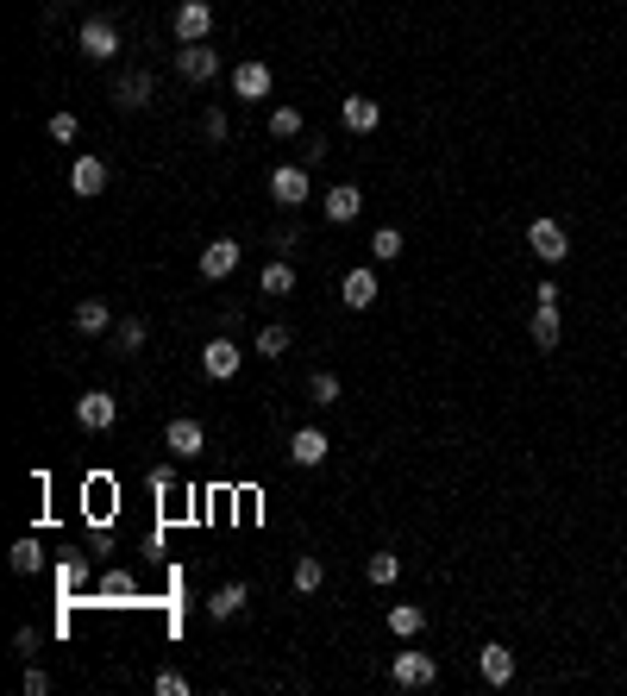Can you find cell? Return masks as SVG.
Instances as JSON below:
<instances>
[{
  "label": "cell",
  "instance_id": "obj_35",
  "mask_svg": "<svg viewBox=\"0 0 627 696\" xmlns=\"http://www.w3.org/2000/svg\"><path fill=\"white\" fill-rule=\"evenodd\" d=\"M320 157H327V138H320V132H308V138H301V164H320Z\"/></svg>",
  "mask_w": 627,
  "mask_h": 696
},
{
  "label": "cell",
  "instance_id": "obj_18",
  "mask_svg": "<svg viewBox=\"0 0 627 696\" xmlns=\"http://www.w3.org/2000/svg\"><path fill=\"white\" fill-rule=\"evenodd\" d=\"M239 270V239H207L201 245V276L207 283H220V276Z\"/></svg>",
  "mask_w": 627,
  "mask_h": 696
},
{
  "label": "cell",
  "instance_id": "obj_8",
  "mask_svg": "<svg viewBox=\"0 0 627 696\" xmlns=\"http://www.w3.org/2000/svg\"><path fill=\"white\" fill-rule=\"evenodd\" d=\"M176 76L189 88H207L220 76V51H207V44H182V51H176Z\"/></svg>",
  "mask_w": 627,
  "mask_h": 696
},
{
  "label": "cell",
  "instance_id": "obj_25",
  "mask_svg": "<svg viewBox=\"0 0 627 696\" xmlns=\"http://www.w3.org/2000/svg\"><path fill=\"white\" fill-rule=\"evenodd\" d=\"M364 577H370L377 590H389V584L402 577V552H370V559H364Z\"/></svg>",
  "mask_w": 627,
  "mask_h": 696
},
{
  "label": "cell",
  "instance_id": "obj_15",
  "mask_svg": "<svg viewBox=\"0 0 627 696\" xmlns=\"http://www.w3.org/2000/svg\"><path fill=\"white\" fill-rule=\"evenodd\" d=\"M151 95H157V76H151V69H126V76H113V101H120L126 113L132 107H151Z\"/></svg>",
  "mask_w": 627,
  "mask_h": 696
},
{
  "label": "cell",
  "instance_id": "obj_14",
  "mask_svg": "<svg viewBox=\"0 0 627 696\" xmlns=\"http://www.w3.org/2000/svg\"><path fill=\"white\" fill-rule=\"evenodd\" d=\"M69 189H76L82 201H95V195H107V164L95 151H82L76 164H69Z\"/></svg>",
  "mask_w": 627,
  "mask_h": 696
},
{
  "label": "cell",
  "instance_id": "obj_31",
  "mask_svg": "<svg viewBox=\"0 0 627 696\" xmlns=\"http://www.w3.org/2000/svg\"><path fill=\"white\" fill-rule=\"evenodd\" d=\"M226 132H232L226 107H207V113H201V138H207V145H226Z\"/></svg>",
  "mask_w": 627,
  "mask_h": 696
},
{
  "label": "cell",
  "instance_id": "obj_3",
  "mask_svg": "<svg viewBox=\"0 0 627 696\" xmlns=\"http://www.w3.org/2000/svg\"><path fill=\"white\" fill-rule=\"evenodd\" d=\"M76 44L88 51V63H113V57H120V26H113L107 13H88L82 32H76Z\"/></svg>",
  "mask_w": 627,
  "mask_h": 696
},
{
  "label": "cell",
  "instance_id": "obj_23",
  "mask_svg": "<svg viewBox=\"0 0 627 696\" xmlns=\"http://www.w3.org/2000/svg\"><path fill=\"white\" fill-rule=\"evenodd\" d=\"M289 345H295V333H289V320H270V327L258 333V345H251V352H258V358H289Z\"/></svg>",
  "mask_w": 627,
  "mask_h": 696
},
{
  "label": "cell",
  "instance_id": "obj_9",
  "mask_svg": "<svg viewBox=\"0 0 627 696\" xmlns=\"http://www.w3.org/2000/svg\"><path fill=\"white\" fill-rule=\"evenodd\" d=\"M327 452H333V439L320 433V427H295L289 433V464H301V471H320Z\"/></svg>",
  "mask_w": 627,
  "mask_h": 696
},
{
  "label": "cell",
  "instance_id": "obj_16",
  "mask_svg": "<svg viewBox=\"0 0 627 696\" xmlns=\"http://www.w3.org/2000/svg\"><path fill=\"white\" fill-rule=\"evenodd\" d=\"M477 678H483V684H490V690H502V684H515V653H508V646H502V640H490V646H483V653H477Z\"/></svg>",
  "mask_w": 627,
  "mask_h": 696
},
{
  "label": "cell",
  "instance_id": "obj_34",
  "mask_svg": "<svg viewBox=\"0 0 627 696\" xmlns=\"http://www.w3.org/2000/svg\"><path fill=\"white\" fill-rule=\"evenodd\" d=\"M151 690H157V696H182V690H189V678H182V671H157Z\"/></svg>",
  "mask_w": 627,
  "mask_h": 696
},
{
  "label": "cell",
  "instance_id": "obj_37",
  "mask_svg": "<svg viewBox=\"0 0 627 696\" xmlns=\"http://www.w3.org/2000/svg\"><path fill=\"white\" fill-rule=\"evenodd\" d=\"M170 483H176V464H157V471H151V490H157V496H164V490H170Z\"/></svg>",
  "mask_w": 627,
  "mask_h": 696
},
{
  "label": "cell",
  "instance_id": "obj_1",
  "mask_svg": "<svg viewBox=\"0 0 627 696\" xmlns=\"http://www.w3.org/2000/svg\"><path fill=\"white\" fill-rule=\"evenodd\" d=\"M527 251L540 264H565L571 258V232L552 220V214H540V220H527Z\"/></svg>",
  "mask_w": 627,
  "mask_h": 696
},
{
  "label": "cell",
  "instance_id": "obj_2",
  "mask_svg": "<svg viewBox=\"0 0 627 696\" xmlns=\"http://www.w3.org/2000/svg\"><path fill=\"white\" fill-rule=\"evenodd\" d=\"M308 195H314V176H308V164H276L270 170V201L276 207H308Z\"/></svg>",
  "mask_w": 627,
  "mask_h": 696
},
{
  "label": "cell",
  "instance_id": "obj_26",
  "mask_svg": "<svg viewBox=\"0 0 627 696\" xmlns=\"http://www.w3.org/2000/svg\"><path fill=\"white\" fill-rule=\"evenodd\" d=\"M289 584H295V596H314L320 584H327V565H320L314 552H301V559H295V577H289Z\"/></svg>",
  "mask_w": 627,
  "mask_h": 696
},
{
  "label": "cell",
  "instance_id": "obj_19",
  "mask_svg": "<svg viewBox=\"0 0 627 696\" xmlns=\"http://www.w3.org/2000/svg\"><path fill=\"white\" fill-rule=\"evenodd\" d=\"M339 120L352 126V132H377V126H383V107L370 101V95H345V101H339Z\"/></svg>",
  "mask_w": 627,
  "mask_h": 696
},
{
  "label": "cell",
  "instance_id": "obj_12",
  "mask_svg": "<svg viewBox=\"0 0 627 696\" xmlns=\"http://www.w3.org/2000/svg\"><path fill=\"white\" fill-rule=\"evenodd\" d=\"M164 446H170L176 458H201V452H207V427L195 421V414H176V421L164 427Z\"/></svg>",
  "mask_w": 627,
  "mask_h": 696
},
{
  "label": "cell",
  "instance_id": "obj_27",
  "mask_svg": "<svg viewBox=\"0 0 627 696\" xmlns=\"http://www.w3.org/2000/svg\"><path fill=\"white\" fill-rule=\"evenodd\" d=\"M258 289H264V295H289V289H295V264H289V258H270V264L258 270Z\"/></svg>",
  "mask_w": 627,
  "mask_h": 696
},
{
  "label": "cell",
  "instance_id": "obj_38",
  "mask_svg": "<svg viewBox=\"0 0 627 696\" xmlns=\"http://www.w3.org/2000/svg\"><path fill=\"white\" fill-rule=\"evenodd\" d=\"M44 690H51V678H44L38 665H26V696H44Z\"/></svg>",
  "mask_w": 627,
  "mask_h": 696
},
{
  "label": "cell",
  "instance_id": "obj_29",
  "mask_svg": "<svg viewBox=\"0 0 627 696\" xmlns=\"http://www.w3.org/2000/svg\"><path fill=\"white\" fill-rule=\"evenodd\" d=\"M370 258H377V264H396L402 258V232L396 226H377V232H370Z\"/></svg>",
  "mask_w": 627,
  "mask_h": 696
},
{
  "label": "cell",
  "instance_id": "obj_20",
  "mask_svg": "<svg viewBox=\"0 0 627 696\" xmlns=\"http://www.w3.org/2000/svg\"><path fill=\"white\" fill-rule=\"evenodd\" d=\"M69 320H76V333H88V339L113 333V308H107V301H95V295H88V301H76V314H69Z\"/></svg>",
  "mask_w": 627,
  "mask_h": 696
},
{
  "label": "cell",
  "instance_id": "obj_22",
  "mask_svg": "<svg viewBox=\"0 0 627 696\" xmlns=\"http://www.w3.org/2000/svg\"><path fill=\"white\" fill-rule=\"evenodd\" d=\"M427 628V609H414V602H389V634L396 640H421Z\"/></svg>",
  "mask_w": 627,
  "mask_h": 696
},
{
  "label": "cell",
  "instance_id": "obj_32",
  "mask_svg": "<svg viewBox=\"0 0 627 696\" xmlns=\"http://www.w3.org/2000/svg\"><path fill=\"white\" fill-rule=\"evenodd\" d=\"M7 565H13L19 577H32V571L44 565V552H38V540H19V546H13V559H7Z\"/></svg>",
  "mask_w": 627,
  "mask_h": 696
},
{
  "label": "cell",
  "instance_id": "obj_4",
  "mask_svg": "<svg viewBox=\"0 0 627 696\" xmlns=\"http://www.w3.org/2000/svg\"><path fill=\"white\" fill-rule=\"evenodd\" d=\"M389 684L427 690V684H439V659L433 653H396V659H389Z\"/></svg>",
  "mask_w": 627,
  "mask_h": 696
},
{
  "label": "cell",
  "instance_id": "obj_28",
  "mask_svg": "<svg viewBox=\"0 0 627 696\" xmlns=\"http://www.w3.org/2000/svg\"><path fill=\"white\" fill-rule=\"evenodd\" d=\"M270 138H308V120H301V107H270Z\"/></svg>",
  "mask_w": 627,
  "mask_h": 696
},
{
  "label": "cell",
  "instance_id": "obj_13",
  "mask_svg": "<svg viewBox=\"0 0 627 696\" xmlns=\"http://www.w3.org/2000/svg\"><path fill=\"white\" fill-rule=\"evenodd\" d=\"M320 207H327L333 226H352V220L364 214V189H358V182H333V189L320 195Z\"/></svg>",
  "mask_w": 627,
  "mask_h": 696
},
{
  "label": "cell",
  "instance_id": "obj_11",
  "mask_svg": "<svg viewBox=\"0 0 627 696\" xmlns=\"http://www.w3.org/2000/svg\"><path fill=\"white\" fill-rule=\"evenodd\" d=\"M339 301H345V308H352V314H364V308H377V270H370V264H358V270H345V276H339Z\"/></svg>",
  "mask_w": 627,
  "mask_h": 696
},
{
  "label": "cell",
  "instance_id": "obj_33",
  "mask_svg": "<svg viewBox=\"0 0 627 696\" xmlns=\"http://www.w3.org/2000/svg\"><path fill=\"white\" fill-rule=\"evenodd\" d=\"M51 138H57V145H76V138H82V120H76V113H51Z\"/></svg>",
  "mask_w": 627,
  "mask_h": 696
},
{
  "label": "cell",
  "instance_id": "obj_17",
  "mask_svg": "<svg viewBox=\"0 0 627 696\" xmlns=\"http://www.w3.org/2000/svg\"><path fill=\"white\" fill-rule=\"evenodd\" d=\"M527 339L540 345V352H559V339H565V320L552 301H533V320H527Z\"/></svg>",
  "mask_w": 627,
  "mask_h": 696
},
{
  "label": "cell",
  "instance_id": "obj_24",
  "mask_svg": "<svg viewBox=\"0 0 627 696\" xmlns=\"http://www.w3.org/2000/svg\"><path fill=\"white\" fill-rule=\"evenodd\" d=\"M145 339H151V327H145V320H138V314L113 320V352H120V358H132V352H138V345H145Z\"/></svg>",
  "mask_w": 627,
  "mask_h": 696
},
{
  "label": "cell",
  "instance_id": "obj_36",
  "mask_svg": "<svg viewBox=\"0 0 627 696\" xmlns=\"http://www.w3.org/2000/svg\"><path fill=\"white\" fill-rule=\"evenodd\" d=\"M101 596H132V577L126 571H107L101 577Z\"/></svg>",
  "mask_w": 627,
  "mask_h": 696
},
{
  "label": "cell",
  "instance_id": "obj_6",
  "mask_svg": "<svg viewBox=\"0 0 627 696\" xmlns=\"http://www.w3.org/2000/svg\"><path fill=\"white\" fill-rule=\"evenodd\" d=\"M113 421H120V402H113L107 389H82L76 396V427L82 433H107Z\"/></svg>",
  "mask_w": 627,
  "mask_h": 696
},
{
  "label": "cell",
  "instance_id": "obj_5",
  "mask_svg": "<svg viewBox=\"0 0 627 696\" xmlns=\"http://www.w3.org/2000/svg\"><path fill=\"white\" fill-rule=\"evenodd\" d=\"M239 364H245V352H239V339H232V333H214V339L201 345V370H207L214 383L239 377Z\"/></svg>",
  "mask_w": 627,
  "mask_h": 696
},
{
  "label": "cell",
  "instance_id": "obj_21",
  "mask_svg": "<svg viewBox=\"0 0 627 696\" xmlns=\"http://www.w3.org/2000/svg\"><path fill=\"white\" fill-rule=\"evenodd\" d=\"M245 602H251V590H245V584H220L214 596H207V621H232V615H245Z\"/></svg>",
  "mask_w": 627,
  "mask_h": 696
},
{
  "label": "cell",
  "instance_id": "obj_7",
  "mask_svg": "<svg viewBox=\"0 0 627 696\" xmlns=\"http://www.w3.org/2000/svg\"><path fill=\"white\" fill-rule=\"evenodd\" d=\"M170 32L182 44H207V32H214V7H207V0H182V7L170 13Z\"/></svg>",
  "mask_w": 627,
  "mask_h": 696
},
{
  "label": "cell",
  "instance_id": "obj_10",
  "mask_svg": "<svg viewBox=\"0 0 627 696\" xmlns=\"http://www.w3.org/2000/svg\"><path fill=\"white\" fill-rule=\"evenodd\" d=\"M276 88V76H270V63H258V57H245V63H232V95L239 101H264Z\"/></svg>",
  "mask_w": 627,
  "mask_h": 696
},
{
  "label": "cell",
  "instance_id": "obj_30",
  "mask_svg": "<svg viewBox=\"0 0 627 696\" xmlns=\"http://www.w3.org/2000/svg\"><path fill=\"white\" fill-rule=\"evenodd\" d=\"M308 402L314 408H339V377H333V370H314V377H308Z\"/></svg>",
  "mask_w": 627,
  "mask_h": 696
}]
</instances>
